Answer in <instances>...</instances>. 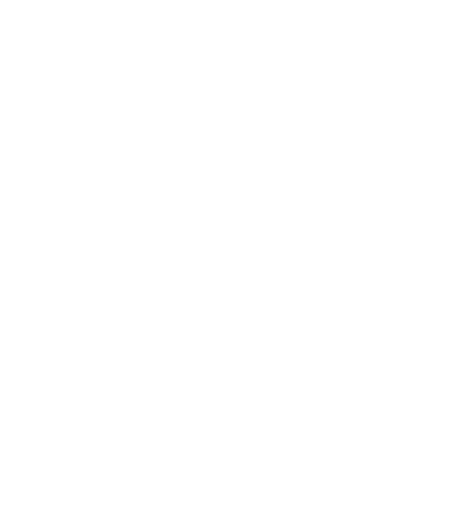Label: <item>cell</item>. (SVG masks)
Here are the masks:
<instances>
[]
</instances>
